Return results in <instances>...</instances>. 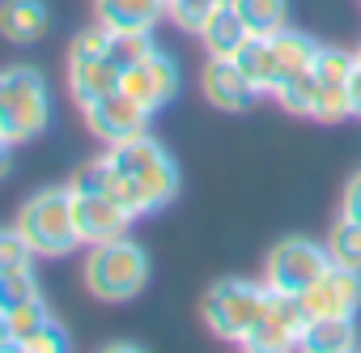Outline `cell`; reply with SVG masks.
<instances>
[{"mask_svg":"<svg viewBox=\"0 0 361 353\" xmlns=\"http://www.w3.org/2000/svg\"><path fill=\"white\" fill-rule=\"evenodd\" d=\"M314 94H319V85H314V64L306 68V73H298V77H289V81H281L276 90H272V98L289 111V115H314Z\"/></svg>","mask_w":361,"mask_h":353,"instance_id":"cell-22","label":"cell"},{"mask_svg":"<svg viewBox=\"0 0 361 353\" xmlns=\"http://www.w3.org/2000/svg\"><path fill=\"white\" fill-rule=\"evenodd\" d=\"M5 319H9V336H13V345H18L26 332H35V328L47 319V306H43V298H35V302H22V306L5 311Z\"/></svg>","mask_w":361,"mask_h":353,"instance_id":"cell-27","label":"cell"},{"mask_svg":"<svg viewBox=\"0 0 361 353\" xmlns=\"http://www.w3.org/2000/svg\"><path fill=\"white\" fill-rule=\"evenodd\" d=\"M106 157L132 184V192L140 201V213H157L161 205H170L178 196V166H174V157L166 153V145L157 136L140 132L132 140H119V145L106 149Z\"/></svg>","mask_w":361,"mask_h":353,"instance_id":"cell-1","label":"cell"},{"mask_svg":"<svg viewBox=\"0 0 361 353\" xmlns=\"http://www.w3.org/2000/svg\"><path fill=\"white\" fill-rule=\"evenodd\" d=\"M327 256H331V264L361 268V222L357 217H344L340 213V222L327 234Z\"/></svg>","mask_w":361,"mask_h":353,"instance_id":"cell-23","label":"cell"},{"mask_svg":"<svg viewBox=\"0 0 361 353\" xmlns=\"http://www.w3.org/2000/svg\"><path fill=\"white\" fill-rule=\"evenodd\" d=\"M123 94H132L145 111H161L174 94H178V68L166 52H145L136 64L123 68V81H119Z\"/></svg>","mask_w":361,"mask_h":353,"instance_id":"cell-11","label":"cell"},{"mask_svg":"<svg viewBox=\"0 0 361 353\" xmlns=\"http://www.w3.org/2000/svg\"><path fill=\"white\" fill-rule=\"evenodd\" d=\"M30 243H26V234L13 226V230H0V273H9V268H22V264H30Z\"/></svg>","mask_w":361,"mask_h":353,"instance_id":"cell-28","label":"cell"},{"mask_svg":"<svg viewBox=\"0 0 361 353\" xmlns=\"http://www.w3.org/2000/svg\"><path fill=\"white\" fill-rule=\"evenodd\" d=\"M264 298H268V285H255V281H243V277H226L217 281L209 294H204V323L213 336L221 340H238L255 328L259 311H264Z\"/></svg>","mask_w":361,"mask_h":353,"instance_id":"cell-6","label":"cell"},{"mask_svg":"<svg viewBox=\"0 0 361 353\" xmlns=\"http://www.w3.org/2000/svg\"><path fill=\"white\" fill-rule=\"evenodd\" d=\"M353 68H357V52H344V47H319L314 56V115L319 124H340V119H353V107H348V81H353Z\"/></svg>","mask_w":361,"mask_h":353,"instance_id":"cell-9","label":"cell"},{"mask_svg":"<svg viewBox=\"0 0 361 353\" xmlns=\"http://www.w3.org/2000/svg\"><path fill=\"white\" fill-rule=\"evenodd\" d=\"M73 217H77V234L85 247L123 239L128 226L136 222L123 205H115L111 196H94V192H73Z\"/></svg>","mask_w":361,"mask_h":353,"instance_id":"cell-13","label":"cell"},{"mask_svg":"<svg viewBox=\"0 0 361 353\" xmlns=\"http://www.w3.org/2000/svg\"><path fill=\"white\" fill-rule=\"evenodd\" d=\"M0 349H13V336H9V319L0 311Z\"/></svg>","mask_w":361,"mask_h":353,"instance_id":"cell-33","label":"cell"},{"mask_svg":"<svg viewBox=\"0 0 361 353\" xmlns=\"http://www.w3.org/2000/svg\"><path fill=\"white\" fill-rule=\"evenodd\" d=\"M18 230L26 234L35 256L60 260V256L77 251L81 234H77V217H73V188H43V192H35L22 205V213H18Z\"/></svg>","mask_w":361,"mask_h":353,"instance_id":"cell-4","label":"cell"},{"mask_svg":"<svg viewBox=\"0 0 361 353\" xmlns=\"http://www.w3.org/2000/svg\"><path fill=\"white\" fill-rule=\"evenodd\" d=\"M238 68L247 73V81L259 90V94H272L276 85V68H272V39L268 35H251L243 47H238Z\"/></svg>","mask_w":361,"mask_h":353,"instance_id":"cell-20","label":"cell"},{"mask_svg":"<svg viewBox=\"0 0 361 353\" xmlns=\"http://www.w3.org/2000/svg\"><path fill=\"white\" fill-rule=\"evenodd\" d=\"M226 5V0H166V18L174 26H183V30H204V22Z\"/></svg>","mask_w":361,"mask_h":353,"instance_id":"cell-25","label":"cell"},{"mask_svg":"<svg viewBox=\"0 0 361 353\" xmlns=\"http://www.w3.org/2000/svg\"><path fill=\"white\" fill-rule=\"evenodd\" d=\"M306 323H310V311L302 306V298L268 285L264 311H259L255 328L243 336V345L255 349V353H285V349H298V345H302Z\"/></svg>","mask_w":361,"mask_h":353,"instance_id":"cell-8","label":"cell"},{"mask_svg":"<svg viewBox=\"0 0 361 353\" xmlns=\"http://www.w3.org/2000/svg\"><path fill=\"white\" fill-rule=\"evenodd\" d=\"M0 35L9 43H39L47 35V5L43 0H0Z\"/></svg>","mask_w":361,"mask_h":353,"instance_id":"cell-17","label":"cell"},{"mask_svg":"<svg viewBox=\"0 0 361 353\" xmlns=\"http://www.w3.org/2000/svg\"><path fill=\"white\" fill-rule=\"evenodd\" d=\"M166 18V0H94V22L115 35H149Z\"/></svg>","mask_w":361,"mask_h":353,"instance_id":"cell-15","label":"cell"},{"mask_svg":"<svg viewBox=\"0 0 361 353\" xmlns=\"http://www.w3.org/2000/svg\"><path fill=\"white\" fill-rule=\"evenodd\" d=\"M9 166H13V140H5V136H0V179L9 174Z\"/></svg>","mask_w":361,"mask_h":353,"instance_id":"cell-32","label":"cell"},{"mask_svg":"<svg viewBox=\"0 0 361 353\" xmlns=\"http://www.w3.org/2000/svg\"><path fill=\"white\" fill-rule=\"evenodd\" d=\"M119 81H123V68L111 60V30L94 22L68 47V90H73L77 107H90V102L106 98L111 90H119Z\"/></svg>","mask_w":361,"mask_h":353,"instance_id":"cell-5","label":"cell"},{"mask_svg":"<svg viewBox=\"0 0 361 353\" xmlns=\"http://www.w3.org/2000/svg\"><path fill=\"white\" fill-rule=\"evenodd\" d=\"M200 39H204V47H209V56H238V47L251 39V30H247V22L234 13V5L226 0V5L204 22Z\"/></svg>","mask_w":361,"mask_h":353,"instance_id":"cell-18","label":"cell"},{"mask_svg":"<svg viewBox=\"0 0 361 353\" xmlns=\"http://www.w3.org/2000/svg\"><path fill=\"white\" fill-rule=\"evenodd\" d=\"M357 345L361 340H357V323L353 319H310L298 349H310V353H348Z\"/></svg>","mask_w":361,"mask_h":353,"instance_id":"cell-19","label":"cell"},{"mask_svg":"<svg viewBox=\"0 0 361 353\" xmlns=\"http://www.w3.org/2000/svg\"><path fill=\"white\" fill-rule=\"evenodd\" d=\"M340 213H344V217H357V222H361V170H357L353 179L344 184V201H340Z\"/></svg>","mask_w":361,"mask_h":353,"instance_id":"cell-30","label":"cell"},{"mask_svg":"<svg viewBox=\"0 0 361 353\" xmlns=\"http://www.w3.org/2000/svg\"><path fill=\"white\" fill-rule=\"evenodd\" d=\"M85 111V124H90V132L98 136V140H106V145H119V140H132V136H140V132H149V115L153 111H145L132 94H123V90H111L106 98H98V102H90V107H81Z\"/></svg>","mask_w":361,"mask_h":353,"instance_id":"cell-12","label":"cell"},{"mask_svg":"<svg viewBox=\"0 0 361 353\" xmlns=\"http://www.w3.org/2000/svg\"><path fill=\"white\" fill-rule=\"evenodd\" d=\"M47 119H51V98L43 73L26 64L0 68V136L26 145L47 128Z\"/></svg>","mask_w":361,"mask_h":353,"instance_id":"cell-3","label":"cell"},{"mask_svg":"<svg viewBox=\"0 0 361 353\" xmlns=\"http://www.w3.org/2000/svg\"><path fill=\"white\" fill-rule=\"evenodd\" d=\"M13 349H22V353H60V349H68V336H64V328L47 315L35 332H26Z\"/></svg>","mask_w":361,"mask_h":353,"instance_id":"cell-26","label":"cell"},{"mask_svg":"<svg viewBox=\"0 0 361 353\" xmlns=\"http://www.w3.org/2000/svg\"><path fill=\"white\" fill-rule=\"evenodd\" d=\"M145 52H153V39H149V35H115V30H111V60H115L119 68L136 64Z\"/></svg>","mask_w":361,"mask_h":353,"instance_id":"cell-29","label":"cell"},{"mask_svg":"<svg viewBox=\"0 0 361 353\" xmlns=\"http://www.w3.org/2000/svg\"><path fill=\"white\" fill-rule=\"evenodd\" d=\"M272 39V68H276V85L281 81H289V77H298V73H306L310 64H314V56H319V43L306 35V30H289V26H281L276 35H268ZM272 85V90H276Z\"/></svg>","mask_w":361,"mask_h":353,"instance_id":"cell-16","label":"cell"},{"mask_svg":"<svg viewBox=\"0 0 361 353\" xmlns=\"http://www.w3.org/2000/svg\"><path fill=\"white\" fill-rule=\"evenodd\" d=\"M145 285H149V256H145L140 243H132L123 234V239L90 247V256H85V289L98 302H128Z\"/></svg>","mask_w":361,"mask_h":353,"instance_id":"cell-2","label":"cell"},{"mask_svg":"<svg viewBox=\"0 0 361 353\" xmlns=\"http://www.w3.org/2000/svg\"><path fill=\"white\" fill-rule=\"evenodd\" d=\"M35 298H43V285H39V277L30 273V264L0 273V311H13V306L35 302Z\"/></svg>","mask_w":361,"mask_h":353,"instance_id":"cell-24","label":"cell"},{"mask_svg":"<svg viewBox=\"0 0 361 353\" xmlns=\"http://www.w3.org/2000/svg\"><path fill=\"white\" fill-rule=\"evenodd\" d=\"M348 107H353V119H361V60L353 68V81H348Z\"/></svg>","mask_w":361,"mask_h":353,"instance_id":"cell-31","label":"cell"},{"mask_svg":"<svg viewBox=\"0 0 361 353\" xmlns=\"http://www.w3.org/2000/svg\"><path fill=\"white\" fill-rule=\"evenodd\" d=\"M251 35H276L289 26V0H230Z\"/></svg>","mask_w":361,"mask_h":353,"instance_id":"cell-21","label":"cell"},{"mask_svg":"<svg viewBox=\"0 0 361 353\" xmlns=\"http://www.w3.org/2000/svg\"><path fill=\"white\" fill-rule=\"evenodd\" d=\"M200 90H204V98L217 111H247L259 98V90L247 81V73L238 68L234 56H209L204 77H200Z\"/></svg>","mask_w":361,"mask_h":353,"instance_id":"cell-14","label":"cell"},{"mask_svg":"<svg viewBox=\"0 0 361 353\" xmlns=\"http://www.w3.org/2000/svg\"><path fill=\"white\" fill-rule=\"evenodd\" d=\"M331 256H327V243H314V239H281L268 260H264V285L272 289H285V294H306L323 273H327Z\"/></svg>","mask_w":361,"mask_h":353,"instance_id":"cell-7","label":"cell"},{"mask_svg":"<svg viewBox=\"0 0 361 353\" xmlns=\"http://www.w3.org/2000/svg\"><path fill=\"white\" fill-rule=\"evenodd\" d=\"M298 298L310 311V319H357V311H361V268L327 264V273Z\"/></svg>","mask_w":361,"mask_h":353,"instance_id":"cell-10","label":"cell"}]
</instances>
